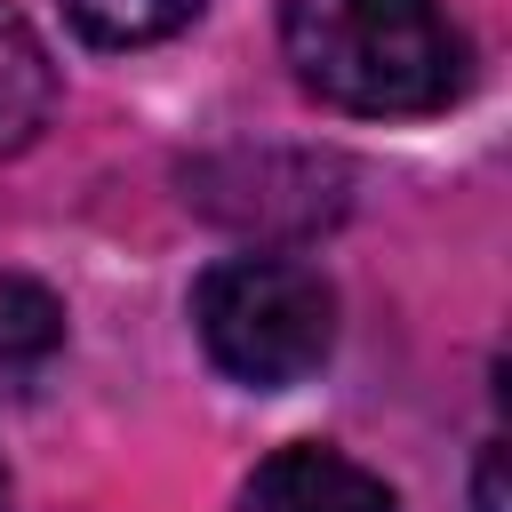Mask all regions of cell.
<instances>
[{
  "instance_id": "6da1fadb",
  "label": "cell",
  "mask_w": 512,
  "mask_h": 512,
  "mask_svg": "<svg viewBox=\"0 0 512 512\" xmlns=\"http://www.w3.org/2000/svg\"><path fill=\"white\" fill-rule=\"evenodd\" d=\"M280 56L304 96L352 120H424L472 80V48L440 0H280Z\"/></svg>"
},
{
  "instance_id": "7a4b0ae2",
  "label": "cell",
  "mask_w": 512,
  "mask_h": 512,
  "mask_svg": "<svg viewBox=\"0 0 512 512\" xmlns=\"http://www.w3.org/2000/svg\"><path fill=\"white\" fill-rule=\"evenodd\" d=\"M192 336L248 392L304 384L336 352V288L304 256H224L192 280Z\"/></svg>"
},
{
  "instance_id": "3957f363",
  "label": "cell",
  "mask_w": 512,
  "mask_h": 512,
  "mask_svg": "<svg viewBox=\"0 0 512 512\" xmlns=\"http://www.w3.org/2000/svg\"><path fill=\"white\" fill-rule=\"evenodd\" d=\"M232 512H400V496H392L368 464H352L344 448L296 440V448L264 456V464L240 480Z\"/></svg>"
},
{
  "instance_id": "277c9868",
  "label": "cell",
  "mask_w": 512,
  "mask_h": 512,
  "mask_svg": "<svg viewBox=\"0 0 512 512\" xmlns=\"http://www.w3.org/2000/svg\"><path fill=\"white\" fill-rule=\"evenodd\" d=\"M48 112H56V64L24 24V8L0 0V152H24L48 128Z\"/></svg>"
},
{
  "instance_id": "5b68a950",
  "label": "cell",
  "mask_w": 512,
  "mask_h": 512,
  "mask_svg": "<svg viewBox=\"0 0 512 512\" xmlns=\"http://www.w3.org/2000/svg\"><path fill=\"white\" fill-rule=\"evenodd\" d=\"M208 0H64L72 32L88 48H152V40H176Z\"/></svg>"
},
{
  "instance_id": "8992f818",
  "label": "cell",
  "mask_w": 512,
  "mask_h": 512,
  "mask_svg": "<svg viewBox=\"0 0 512 512\" xmlns=\"http://www.w3.org/2000/svg\"><path fill=\"white\" fill-rule=\"evenodd\" d=\"M64 344V304L40 280H0V368L48 360Z\"/></svg>"
},
{
  "instance_id": "52a82bcc",
  "label": "cell",
  "mask_w": 512,
  "mask_h": 512,
  "mask_svg": "<svg viewBox=\"0 0 512 512\" xmlns=\"http://www.w3.org/2000/svg\"><path fill=\"white\" fill-rule=\"evenodd\" d=\"M496 464H504V440L480 448V512H504V488H496Z\"/></svg>"
},
{
  "instance_id": "ba28073f",
  "label": "cell",
  "mask_w": 512,
  "mask_h": 512,
  "mask_svg": "<svg viewBox=\"0 0 512 512\" xmlns=\"http://www.w3.org/2000/svg\"><path fill=\"white\" fill-rule=\"evenodd\" d=\"M0 512H8V472H0Z\"/></svg>"
}]
</instances>
